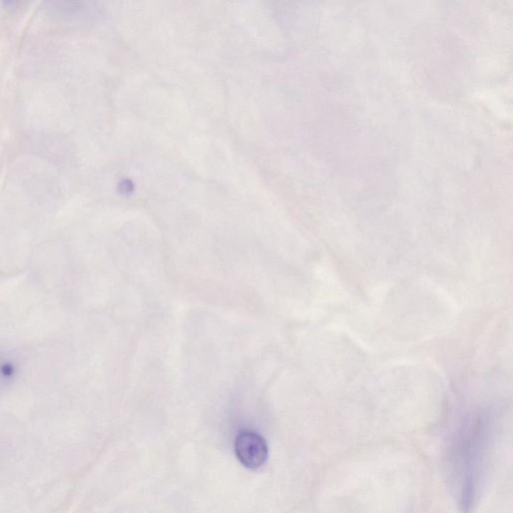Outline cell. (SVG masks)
Listing matches in <instances>:
<instances>
[{"mask_svg": "<svg viewBox=\"0 0 513 513\" xmlns=\"http://www.w3.org/2000/svg\"><path fill=\"white\" fill-rule=\"evenodd\" d=\"M236 455L244 466L256 469L267 461L268 446L262 436L253 431H242L237 436Z\"/></svg>", "mask_w": 513, "mask_h": 513, "instance_id": "cell-1", "label": "cell"}]
</instances>
